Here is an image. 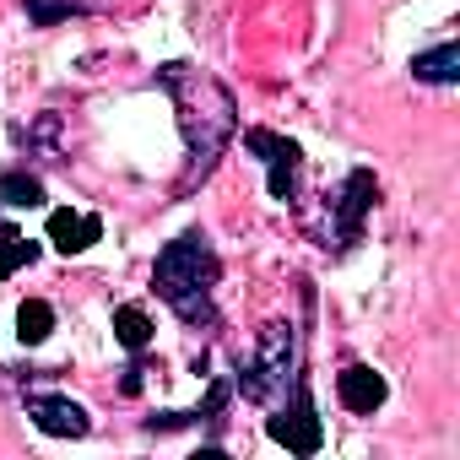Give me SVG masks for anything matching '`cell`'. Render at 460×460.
Returning <instances> with one entry per match:
<instances>
[{
    "label": "cell",
    "instance_id": "4fadbf2b",
    "mask_svg": "<svg viewBox=\"0 0 460 460\" xmlns=\"http://www.w3.org/2000/svg\"><path fill=\"white\" fill-rule=\"evenodd\" d=\"M114 336H119V347L146 352V341H152V320H146L136 304H125V309H114Z\"/></svg>",
    "mask_w": 460,
    "mask_h": 460
},
{
    "label": "cell",
    "instance_id": "8992f818",
    "mask_svg": "<svg viewBox=\"0 0 460 460\" xmlns=\"http://www.w3.org/2000/svg\"><path fill=\"white\" fill-rule=\"evenodd\" d=\"M379 200V179L368 173V168H352L347 173V184H341V195H336V222H331V239H336V250H347V244H358V234H363V217H368V206Z\"/></svg>",
    "mask_w": 460,
    "mask_h": 460
},
{
    "label": "cell",
    "instance_id": "9c48e42d",
    "mask_svg": "<svg viewBox=\"0 0 460 460\" xmlns=\"http://www.w3.org/2000/svg\"><path fill=\"white\" fill-rule=\"evenodd\" d=\"M98 234H103V222H98L93 211H49V244H55L60 255H82V250H93Z\"/></svg>",
    "mask_w": 460,
    "mask_h": 460
},
{
    "label": "cell",
    "instance_id": "ba28073f",
    "mask_svg": "<svg viewBox=\"0 0 460 460\" xmlns=\"http://www.w3.org/2000/svg\"><path fill=\"white\" fill-rule=\"evenodd\" d=\"M336 395H341V406L347 411H358V417H368V411H379L385 406V379L368 368V363H347L341 374H336Z\"/></svg>",
    "mask_w": 460,
    "mask_h": 460
},
{
    "label": "cell",
    "instance_id": "30bf717a",
    "mask_svg": "<svg viewBox=\"0 0 460 460\" xmlns=\"http://www.w3.org/2000/svg\"><path fill=\"white\" fill-rule=\"evenodd\" d=\"M411 76H417V82H433V87H449V82L460 76V49H455V44H438V49L417 55V60H411Z\"/></svg>",
    "mask_w": 460,
    "mask_h": 460
},
{
    "label": "cell",
    "instance_id": "7a4b0ae2",
    "mask_svg": "<svg viewBox=\"0 0 460 460\" xmlns=\"http://www.w3.org/2000/svg\"><path fill=\"white\" fill-rule=\"evenodd\" d=\"M217 277H222V261H217V250L206 244V234H179L163 255H157V266H152V288H157V298L184 320V325H217V304H211V288H217Z\"/></svg>",
    "mask_w": 460,
    "mask_h": 460
},
{
    "label": "cell",
    "instance_id": "3957f363",
    "mask_svg": "<svg viewBox=\"0 0 460 460\" xmlns=\"http://www.w3.org/2000/svg\"><path fill=\"white\" fill-rule=\"evenodd\" d=\"M293 352H298V331L288 320H271L261 331V341H255V358H239V390H244V401L271 406L277 395H288Z\"/></svg>",
    "mask_w": 460,
    "mask_h": 460
},
{
    "label": "cell",
    "instance_id": "52a82bcc",
    "mask_svg": "<svg viewBox=\"0 0 460 460\" xmlns=\"http://www.w3.org/2000/svg\"><path fill=\"white\" fill-rule=\"evenodd\" d=\"M28 417H33L49 438H82V433L93 428V417H87L76 401H66V395H28Z\"/></svg>",
    "mask_w": 460,
    "mask_h": 460
},
{
    "label": "cell",
    "instance_id": "5b68a950",
    "mask_svg": "<svg viewBox=\"0 0 460 460\" xmlns=\"http://www.w3.org/2000/svg\"><path fill=\"white\" fill-rule=\"evenodd\" d=\"M266 433H271L277 444H288L293 455H320L325 428H320V417H314V401H309V385H304V379L293 385V406H282V411L266 422Z\"/></svg>",
    "mask_w": 460,
    "mask_h": 460
},
{
    "label": "cell",
    "instance_id": "8fae6325",
    "mask_svg": "<svg viewBox=\"0 0 460 460\" xmlns=\"http://www.w3.org/2000/svg\"><path fill=\"white\" fill-rule=\"evenodd\" d=\"M33 255H39V244H33V239H22L17 227H0V282L17 277L22 266H33Z\"/></svg>",
    "mask_w": 460,
    "mask_h": 460
},
{
    "label": "cell",
    "instance_id": "277c9868",
    "mask_svg": "<svg viewBox=\"0 0 460 460\" xmlns=\"http://www.w3.org/2000/svg\"><path fill=\"white\" fill-rule=\"evenodd\" d=\"M244 146L266 163V184H271V195H277V200H293V195H298V163H304L298 141H288V136L255 125V130H244Z\"/></svg>",
    "mask_w": 460,
    "mask_h": 460
},
{
    "label": "cell",
    "instance_id": "6da1fadb",
    "mask_svg": "<svg viewBox=\"0 0 460 460\" xmlns=\"http://www.w3.org/2000/svg\"><path fill=\"white\" fill-rule=\"evenodd\" d=\"M157 82H163V93H168L173 109H179V130H184V146H190V173H184V184H195V179H206V173L217 168L222 146L234 141V130H239V103H234V93H227L211 71H195V66H179V60L163 66Z\"/></svg>",
    "mask_w": 460,
    "mask_h": 460
},
{
    "label": "cell",
    "instance_id": "9a60e30c",
    "mask_svg": "<svg viewBox=\"0 0 460 460\" xmlns=\"http://www.w3.org/2000/svg\"><path fill=\"white\" fill-rule=\"evenodd\" d=\"M28 6V17L39 22V28H55V22H66V17H82L87 6H76V0H22Z\"/></svg>",
    "mask_w": 460,
    "mask_h": 460
},
{
    "label": "cell",
    "instance_id": "7c38bea8",
    "mask_svg": "<svg viewBox=\"0 0 460 460\" xmlns=\"http://www.w3.org/2000/svg\"><path fill=\"white\" fill-rule=\"evenodd\" d=\"M49 331H55V309H49L44 298H28V304L17 309V336H22V347H39Z\"/></svg>",
    "mask_w": 460,
    "mask_h": 460
},
{
    "label": "cell",
    "instance_id": "5bb4252c",
    "mask_svg": "<svg viewBox=\"0 0 460 460\" xmlns=\"http://www.w3.org/2000/svg\"><path fill=\"white\" fill-rule=\"evenodd\" d=\"M44 200V184L33 173H6L0 179V206H39Z\"/></svg>",
    "mask_w": 460,
    "mask_h": 460
}]
</instances>
